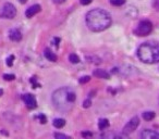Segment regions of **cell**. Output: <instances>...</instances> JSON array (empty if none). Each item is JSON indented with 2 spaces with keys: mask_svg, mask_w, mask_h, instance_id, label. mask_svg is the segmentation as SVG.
I'll list each match as a JSON object with an SVG mask.
<instances>
[{
  "mask_svg": "<svg viewBox=\"0 0 159 139\" xmlns=\"http://www.w3.org/2000/svg\"><path fill=\"white\" fill-rule=\"evenodd\" d=\"M51 100L58 111L67 113L73 109L76 100V94L70 87H61L53 91Z\"/></svg>",
  "mask_w": 159,
  "mask_h": 139,
  "instance_id": "6da1fadb",
  "label": "cell"
},
{
  "mask_svg": "<svg viewBox=\"0 0 159 139\" xmlns=\"http://www.w3.org/2000/svg\"><path fill=\"white\" fill-rule=\"evenodd\" d=\"M86 25L92 32L98 33L107 30L112 23L111 15L103 9H94L87 12L85 16Z\"/></svg>",
  "mask_w": 159,
  "mask_h": 139,
  "instance_id": "7a4b0ae2",
  "label": "cell"
},
{
  "mask_svg": "<svg viewBox=\"0 0 159 139\" xmlns=\"http://www.w3.org/2000/svg\"><path fill=\"white\" fill-rule=\"evenodd\" d=\"M137 57L142 62L155 64L159 62V43H144L137 49Z\"/></svg>",
  "mask_w": 159,
  "mask_h": 139,
  "instance_id": "3957f363",
  "label": "cell"
},
{
  "mask_svg": "<svg viewBox=\"0 0 159 139\" xmlns=\"http://www.w3.org/2000/svg\"><path fill=\"white\" fill-rule=\"evenodd\" d=\"M153 31V24L149 22V21L145 20V21H142L140 24L137 25V28L134 31L137 36H147L152 33Z\"/></svg>",
  "mask_w": 159,
  "mask_h": 139,
  "instance_id": "277c9868",
  "label": "cell"
},
{
  "mask_svg": "<svg viewBox=\"0 0 159 139\" xmlns=\"http://www.w3.org/2000/svg\"><path fill=\"white\" fill-rule=\"evenodd\" d=\"M16 15V9L12 3L7 2L3 5V7L1 8V11H0V16L3 18H14Z\"/></svg>",
  "mask_w": 159,
  "mask_h": 139,
  "instance_id": "5b68a950",
  "label": "cell"
},
{
  "mask_svg": "<svg viewBox=\"0 0 159 139\" xmlns=\"http://www.w3.org/2000/svg\"><path fill=\"white\" fill-rule=\"evenodd\" d=\"M138 125H140V119H138L137 117H132V119L125 124L124 127H123V133H124V135L132 134V133L138 127Z\"/></svg>",
  "mask_w": 159,
  "mask_h": 139,
  "instance_id": "8992f818",
  "label": "cell"
},
{
  "mask_svg": "<svg viewBox=\"0 0 159 139\" xmlns=\"http://www.w3.org/2000/svg\"><path fill=\"white\" fill-rule=\"evenodd\" d=\"M23 100L25 102L26 107L28 109H35L37 107V101H36V98H35L33 95L31 94H26L23 96Z\"/></svg>",
  "mask_w": 159,
  "mask_h": 139,
  "instance_id": "52a82bcc",
  "label": "cell"
},
{
  "mask_svg": "<svg viewBox=\"0 0 159 139\" xmlns=\"http://www.w3.org/2000/svg\"><path fill=\"white\" fill-rule=\"evenodd\" d=\"M140 137L143 139H159V133H156L152 129H144L140 134Z\"/></svg>",
  "mask_w": 159,
  "mask_h": 139,
  "instance_id": "ba28073f",
  "label": "cell"
},
{
  "mask_svg": "<svg viewBox=\"0 0 159 139\" xmlns=\"http://www.w3.org/2000/svg\"><path fill=\"white\" fill-rule=\"evenodd\" d=\"M39 11H40V6H39V5H33V6H31L28 9H26L25 16H26V18H33L34 15H36Z\"/></svg>",
  "mask_w": 159,
  "mask_h": 139,
  "instance_id": "9c48e42d",
  "label": "cell"
},
{
  "mask_svg": "<svg viewBox=\"0 0 159 139\" xmlns=\"http://www.w3.org/2000/svg\"><path fill=\"white\" fill-rule=\"evenodd\" d=\"M9 38L11 39L12 41H20L22 39V34L21 32L16 28H13L9 32Z\"/></svg>",
  "mask_w": 159,
  "mask_h": 139,
  "instance_id": "30bf717a",
  "label": "cell"
},
{
  "mask_svg": "<svg viewBox=\"0 0 159 139\" xmlns=\"http://www.w3.org/2000/svg\"><path fill=\"white\" fill-rule=\"evenodd\" d=\"M44 55H45V58L50 62H56L58 60V57L56 55V53H53L50 49H45Z\"/></svg>",
  "mask_w": 159,
  "mask_h": 139,
  "instance_id": "8fae6325",
  "label": "cell"
},
{
  "mask_svg": "<svg viewBox=\"0 0 159 139\" xmlns=\"http://www.w3.org/2000/svg\"><path fill=\"white\" fill-rule=\"evenodd\" d=\"M94 76L98 78H104V80H108L110 77V75L108 74V72H106L105 70H95L94 71Z\"/></svg>",
  "mask_w": 159,
  "mask_h": 139,
  "instance_id": "7c38bea8",
  "label": "cell"
},
{
  "mask_svg": "<svg viewBox=\"0 0 159 139\" xmlns=\"http://www.w3.org/2000/svg\"><path fill=\"white\" fill-rule=\"evenodd\" d=\"M125 13H127L128 15L130 16V18H135L136 16H137V14H138V11H137V9H136L135 7H133V6H130V7H128Z\"/></svg>",
  "mask_w": 159,
  "mask_h": 139,
  "instance_id": "4fadbf2b",
  "label": "cell"
},
{
  "mask_svg": "<svg viewBox=\"0 0 159 139\" xmlns=\"http://www.w3.org/2000/svg\"><path fill=\"white\" fill-rule=\"evenodd\" d=\"M98 127L99 129H106L107 127H109V121L107 119H102V120H99L98 122Z\"/></svg>",
  "mask_w": 159,
  "mask_h": 139,
  "instance_id": "5bb4252c",
  "label": "cell"
},
{
  "mask_svg": "<svg viewBox=\"0 0 159 139\" xmlns=\"http://www.w3.org/2000/svg\"><path fill=\"white\" fill-rule=\"evenodd\" d=\"M52 124L56 128H62L65 125V121L63 119H56Z\"/></svg>",
  "mask_w": 159,
  "mask_h": 139,
  "instance_id": "9a60e30c",
  "label": "cell"
},
{
  "mask_svg": "<svg viewBox=\"0 0 159 139\" xmlns=\"http://www.w3.org/2000/svg\"><path fill=\"white\" fill-rule=\"evenodd\" d=\"M154 117H155V112L153 111H146L143 113V119L145 121H152Z\"/></svg>",
  "mask_w": 159,
  "mask_h": 139,
  "instance_id": "2e32d148",
  "label": "cell"
},
{
  "mask_svg": "<svg viewBox=\"0 0 159 139\" xmlns=\"http://www.w3.org/2000/svg\"><path fill=\"white\" fill-rule=\"evenodd\" d=\"M69 61L73 64H77L78 62H80V58H78V55H75V53H71V55H69Z\"/></svg>",
  "mask_w": 159,
  "mask_h": 139,
  "instance_id": "e0dca14e",
  "label": "cell"
},
{
  "mask_svg": "<svg viewBox=\"0 0 159 139\" xmlns=\"http://www.w3.org/2000/svg\"><path fill=\"white\" fill-rule=\"evenodd\" d=\"M110 3L115 7H120L125 3V0H110Z\"/></svg>",
  "mask_w": 159,
  "mask_h": 139,
  "instance_id": "ac0fdd59",
  "label": "cell"
},
{
  "mask_svg": "<svg viewBox=\"0 0 159 139\" xmlns=\"http://www.w3.org/2000/svg\"><path fill=\"white\" fill-rule=\"evenodd\" d=\"M90 80V76H83V77H81L80 80H78V83L80 84H86V83H88Z\"/></svg>",
  "mask_w": 159,
  "mask_h": 139,
  "instance_id": "d6986e66",
  "label": "cell"
},
{
  "mask_svg": "<svg viewBox=\"0 0 159 139\" xmlns=\"http://www.w3.org/2000/svg\"><path fill=\"white\" fill-rule=\"evenodd\" d=\"M55 138H57V139H69L70 137L69 136H67V135H65V134H59V133H56L55 135Z\"/></svg>",
  "mask_w": 159,
  "mask_h": 139,
  "instance_id": "ffe728a7",
  "label": "cell"
},
{
  "mask_svg": "<svg viewBox=\"0 0 159 139\" xmlns=\"http://www.w3.org/2000/svg\"><path fill=\"white\" fill-rule=\"evenodd\" d=\"M3 78H5L6 80H13L14 78H15V76H14L13 74H5Z\"/></svg>",
  "mask_w": 159,
  "mask_h": 139,
  "instance_id": "44dd1931",
  "label": "cell"
},
{
  "mask_svg": "<svg viewBox=\"0 0 159 139\" xmlns=\"http://www.w3.org/2000/svg\"><path fill=\"white\" fill-rule=\"evenodd\" d=\"M13 61H14V55H10V57L7 59V65L8 66H12Z\"/></svg>",
  "mask_w": 159,
  "mask_h": 139,
  "instance_id": "7402d4cb",
  "label": "cell"
},
{
  "mask_svg": "<svg viewBox=\"0 0 159 139\" xmlns=\"http://www.w3.org/2000/svg\"><path fill=\"white\" fill-rule=\"evenodd\" d=\"M38 119L40 120V123H42V124H45L47 122L46 117H45V115H43V114H39V115H38Z\"/></svg>",
  "mask_w": 159,
  "mask_h": 139,
  "instance_id": "603a6c76",
  "label": "cell"
},
{
  "mask_svg": "<svg viewBox=\"0 0 159 139\" xmlns=\"http://www.w3.org/2000/svg\"><path fill=\"white\" fill-rule=\"evenodd\" d=\"M90 104H92V102H90V99H87V100H85V101H84V103H83V107L86 109V108H90Z\"/></svg>",
  "mask_w": 159,
  "mask_h": 139,
  "instance_id": "cb8c5ba5",
  "label": "cell"
},
{
  "mask_svg": "<svg viewBox=\"0 0 159 139\" xmlns=\"http://www.w3.org/2000/svg\"><path fill=\"white\" fill-rule=\"evenodd\" d=\"M92 1H93V0H81V3L83 6H87V5H90Z\"/></svg>",
  "mask_w": 159,
  "mask_h": 139,
  "instance_id": "d4e9b609",
  "label": "cell"
},
{
  "mask_svg": "<svg viewBox=\"0 0 159 139\" xmlns=\"http://www.w3.org/2000/svg\"><path fill=\"white\" fill-rule=\"evenodd\" d=\"M82 136H84V137H87V136H92V133H83L82 134Z\"/></svg>",
  "mask_w": 159,
  "mask_h": 139,
  "instance_id": "484cf974",
  "label": "cell"
},
{
  "mask_svg": "<svg viewBox=\"0 0 159 139\" xmlns=\"http://www.w3.org/2000/svg\"><path fill=\"white\" fill-rule=\"evenodd\" d=\"M19 1H20V3H25L27 0H19Z\"/></svg>",
  "mask_w": 159,
  "mask_h": 139,
  "instance_id": "4316f807",
  "label": "cell"
}]
</instances>
